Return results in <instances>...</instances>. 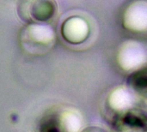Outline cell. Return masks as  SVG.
Returning <instances> with one entry per match:
<instances>
[{"instance_id":"1","label":"cell","mask_w":147,"mask_h":132,"mask_svg":"<svg viewBox=\"0 0 147 132\" xmlns=\"http://www.w3.org/2000/svg\"><path fill=\"white\" fill-rule=\"evenodd\" d=\"M82 119L71 108H58L45 114L39 125L40 132H79Z\"/></svg>"},{"instance_id":"2","label":"cell","mask_w":147,"mask_h":132,"mask_svg":"<svg viewBox=\"0 0 147 132\" xmlns=\"http://www.w3.org/2000/svg\"><path fill=\"white\" fill-rule=\"evenodd\" d=\"M117 131L145 132L146 119L144 113L136 109H131L119 114L115 123Z\"/></svg>"},{"instance_id":"3","label":"cell","mask_w":147,"mask_h":132,"mask_svg":"<svg viewBox=\"0 0 147 132\" xmlns=\"http://www.w3.org/2000/svg\"><path fill=\"white\" fill-rule=\"evenodd\" d=\"M134 104V97L125 88H116L109 96V107L119 113V114L133 109Z\"/></svg>"},{"instance_id":"4","label":"cell","mask_w":147,"mask_h":132,"mask_svg":"<svg viewBox=\"0 0 147 132\" xmlns=\"http://www.w3.org/2000/svg\"><path fill=\"white\" fill-rule=\"evenodd\" d=\"M29 9L30 15L36 21H47L53 16L54 13V3L52 0H32Z\"/></svg>"},{"instance_id":"5","label":"cell","mask_w":147,"mask_h":132,"mask_svg":"<svg viewBox=\"0 0 147 132\" xmlns=\"http://www.w3.org/2000/svg\"><path fill=\"white\" fill-rule=\"evenodd\" d=\"M128 51L131 52L130 54L126 51L121 52L119 59L122 67L127 70L137 67L140 64H141L142 60H145L144 58H142V55H144V53H142L143 52L140 51L139 49L130 47L128 48Z\"/></svg>"},{"instance_id":"6","label":"cell","mask_w":147,"mask_h":132,"mask_svg":"<svg viewBox=\"0 0 147 132\" xmlns=\"http://www.w3.org/2000/svg\"><path fill=\"white\" fill-rule=\"evenodd\" d=\"M146 70H140L134 72L128 78V84L134 91L139 94L146 96Z\"/></svg>"},{"instance_id":"7","label":"cell","mask_w":147,"mask_h":132,"mask_svg":"<svg viewBox=\"0 0 147 132\" xmlns=\"http://www.w3.org/2000/svg\"><path fill=\"white\" fill-rule=\"evenodd\" d=\"M118 132H121V131H118Z\"/></svg>"}]
</instances>
